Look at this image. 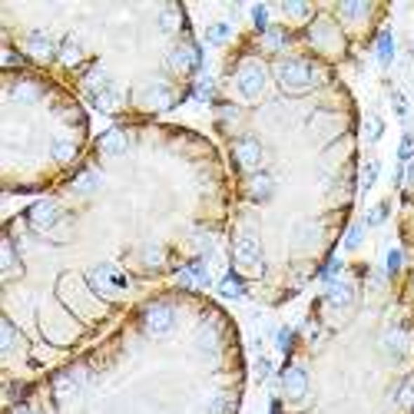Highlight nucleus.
Masks as SVG:
<instances>
[{
  "label": "nucleus",
  "mask_w": 414,
  "mask_h": 414,
  "mask_svg": "<svg viewBox=\"0 0 414 414\" xmlns=\"http://www.w3.org/2000/svg\"><path fill=\"white\" fill-rule=\"evenodd\" d=\"M275 80L282 86V93L288 96H305L315 90V83H319V73L315 67L302 57H285L275 63Z\"/></svg>",
  "instance_id": "nucleus-1"
},
{
  "label": "nucleus",
  "mask_w": 414,
  "mask_h": 414,
  "mask_svg": "<svg viewBox=\"0 0 414 414\" xmlns=\"http://www.w3.org/2000/svg\"><path fill=\"white\" fill-rule=\"evenodd\" d=\"M232 259H236V269L246 275H262V242L252 229H242L232 239Z\"/></svg>",
  "instance_id": "nucleus-2"
},
{
  "label": "nucleus",
  "mask_w": 414,
  "mask_h": 414,
  "mask_svg": "<svg viewBox=\"0 0 414 414\" xmlns=\"http://www.w3.org/2000/svg\"><path fill=\"white\" fill-rule=\"evenodd\" d=\"M265 80H269V73H265V67H262L259 60H242L236 76H232V86H236V93L246 103H255L265 93Z\"/></svg>",
  "instance_id": "nucleus-3"
},
{
  "label": "nucleus",
  "mask_w": 414,
  "mask_h": 414,
  "mask_svg": "<svg viewBox=\"0 0 414 414\" xmlns=\"http://www.w3.org/2000/svg\"><path fill=\"white\" fill-rule=\"evenodd\" d=\"M176 328V312L163 302H156L142 312V331L149 335V338H166V335H173Z\"/></svg>",
  "instance_id": "nucleus-4"
},
{
  "label": "nucleus",
  "mask_w": 414,
  "mask_h": 414,
  "mask_svg": "<svg viewBox=\"0 0 414 414\" xmlns=\"http://www.w3.org/2000/svg\"><path fill=\"white\" fill-rule=\"evenodd\" d=\"M86 282H90V288H93L96 295H113V292H123L126 288V275L119 272L116 265H93L90 269V275H86Z\"/></svg>",
  "instance_id": "nucleus-5"
},
{
  "label": "nucleus",
  "mask_w": 414,
  "mask_h": 414,
  "mask_svg": "<svg viewBox=\"0 0 414 414\" xmlns=\"http://www.w3.org/2000/svg\"><path fill=\"white\" fill-rule=\"evenodd\" d=\"M232 159H236V166L242 169V173H259L262 159H265V149H262V142L255 140V136H239L236 142H232Z\"/></svg>",
  "instance_id": "nucleus-6"
},
{
  "label": "nucleus",
  "mask_w": 414,
  "mask_h": 414,
  "mask_svg": "<svg viewBox=\"0 0 414 414\" xmlns=\"http://www.w3.org/2000/svg\"><path fill=\"white\" fill-rule=\"evenodd\" d=\"M60 219H63V213H60V206L53 199H40L27 209V225H30L34 232H50Z\"/></svg>",
  "instance_id": "nucleus-7"
},
{
  "label": "nucleus",
  "mask_w": 414,
  "mask_h": 414,
  "mask_svg": "<svg viewBox=\"0 0 414 414\" xmlns=\"http://www.w3.org/2000/svg\"><path fill=\"white\" fill-rule=\"evenodd\" d=\"M199 67H202V53H199V47H196L192 40H186V44H176V47H173V53H169V70L196 73Z\"/></svg>",
  "instance_id": "nucleus-8"
},
{
  "label": "nucleus",
  "mask_w": 414,
  "mask_h": 414,
  "mask_svg": "<svg viewBox=\"0 0 414 414\" xmlns=\"http://www.w3.org/2000/svg\"><path fill=\"white\" fill-rule=\"evenodd\" d=\"M24 50L34 60H50V57H57L60 44H53V36H50L44 27H34V30L27 34V40H24Z\"/></svg>",
  "instance_id": "nucleus-9"
},
{
  "label": "nucleus",
  "mask_w": 414,
  "mask_h": 414,
  "mask_svg": "<svg viewBox=\"0 0 414 414\" xmlns=\"http://www.w3.org/2000/svg\"><path fill=\"white\" fill-rule=\"evenodd\" d=\"M282 391L288 401H302L308 394V371L302 365H288L282 371Z\"/></svg>",
  "instance_id": "nucleus-10"
},
{
  "label": "nucleus",
  "mask_w": 414,
  "mask_h": 414,
  "mask_svg": "<svg viewBox=\"0 0 414 414\" xmlns=\"http://www.w3.org/2000/svg\"><path fill=\"white\" fill-rule=\"evenodd\" d=\"M90 100H93L96 109H103V113H113V109L123 107V90H119L116 80H107L96 93H90Z\"/></svg>",
  "instance_id": "nucleus-11"
},
{
  "label": "nucleus",
  "mask_w": 414,
  "mask_h": 414,
  "mask_svg": "<svg viewBox=\"0 0 414 414\" xmlns=\"http://www.w3.org/2000/svg\"><path fill=\"white\" fill-rule=\"evenodd\" d=\"M275 192V179L269 176V173H252L246 182V196L252 202H269Z\"/></svg>",
  "instance_id": "nucleus-12"
},
{
  "label": "nucleus",
  "mask_w": 414,
  "mask_h": 414,
  "mask_svg": "<svg viewBox=\"0 0 414 414\" xmlns=\"http://www.w3.org/2000/svg\"><path fill=\"white\" fill-rule=\"evenodd\" d=\"M142 107L149 109H166L173 107V93H169V83H149L146 90H142Z\"/></svg>",
  "instance_id": "nucleus-13"
},
{
  "label": "nucleus",
  "mask_w": 414,
  "mask_h": 414,
  "mask_svg": "<svg viewBox=\"0 0 414 414\" xmlns=\"http://www.w3.org/2000/svg\"><path fill=\"white\" fill-rule=\"evenodd\" d=\"M100 153L103 156H123L126 149H130V142H126V133L123 130H107L103 136H100Z\"/></svg>",
  "instance_id": "nucleus-14"
},
{
  "label": "nucleus",
  "mask_w": 414,
  "mask_h": 414,
  "mask_svg": "<svg viewBox=\"0 0 414 414\" xmlns=\"http://www.w3.org/2000/svg\"><path fill=\"white\" fill-rule=\"evenodd\" d=\"M60 63H67V67H76L83 60V40L76 34H67L63 40H60V50H57Z\"/></svg>",
  "instance_id": "nucleus-15"
},
{
  "label": "nucleus",
  "mask_w": 414,
  "mask_h": 414,
  "mask_svg": "<svg viewBox=\"0 0 414 414\" xmlns=\"http://www.w3.org/2000/svg\"><path fill=\"white\" fill-rule=\"evenodd\" d=\"M325 302H328L331 308H348L355 302V288L348 282H331L328 292H325Z\"/></svg>",
  "instance_id": "nucleus-16"
},
{
  "label": "nucleus",
  "mask_w": 414,
  "mask_h": 414,
  "mask_svg": "<svg viewBox=\"0 0 414 414\" xmlns=\"http://www.w3.org/2000/svg\"><path fill=\"white\" fill-rule=\"evenodd\" d=\"M312 44L315 47H338V30H335V24H328V20H319V24L312 27Z\"/></svg>",
  "instance_id": "nucleus-17"
},
{
  "label": "nucleus",
  "mask_w": 414,
  "mask_h": 414,
  "mask_svg": "<svg viewBox=\"0 0 414 414\" xmlns=\"http://www.w3.org/2000/svg\"><path fill=\"white\" fill-rule=\"evenodd\" d=\"M179 282H182V285H196V288H199V285H209L206 262H202V259H192L189 265H186V269L179 272Z\"/></svg>",
  "instance_id": "nucleus-18"
},
{
  "label": "nucleus",
  "mask_w": 414,
  "mask_h": 414,
  "mask_svg": "<svg viewBox=\"0 0 414 414\" xmlns=\"http://www.w3.org/2000/svg\"><path fill=\"white\" fill-rule=\"evenodd\" d=\"M96 189H100V173L96 169H83L80 176L73 179V192L76 196H93Z\"/></svg>",
  "instance_id": "nucleus-19"
},
{
  "label": "nucleus",
  "mask_w": 414,
  "mask_h": 414,
  "mask_svg": "<svg viewBox=\"0 0 414 414\" xmlns=\"http://www.w3.org/2000/svg\"><path fill=\"white\" fill-rule=\"evenodd\" d=\"M229 36H232V24H229V20H215V24L206 27V44H213V47L225 44Z\"/></svg>",
  "instance_id": "nucleus-20"
},
{
  "label": "nucleus",
  "mask_w": 414,
  "mask_h": 414,
  "mask_svg": "<svg viewBox=\"0 0 414 414\" xmlns=\"http://www.w3.org/2000/svg\"><path fill=\"white\" fill-rule=\"evenodd\" d=\"M285 44H288V36H285L282 27H269L265 34H262V47L265 50H272V53H282Z\"/></svg>",
  "instance_id": "nucleus-21"
},
{
  "label": "nucleus",
  "mask_w": 414,
  "mask_h": 414,
  "mask_svg": "<svg viewBox=\"0 0 414 414\" xmlns=\"http://www.w3.org/2000/svg\"><path fill=\"white\" fill-rule=\"evenodd\" d=\"M20 275V259L13 252V242H4V282H11Z\"/></svg>",
  "instance_id": "nucleus-22"
},
{
  "label": "nucleus",
  "mask_w": 414,
  "mask_h": 414,
  "mask_svg": "<svg viewBox=\"0 0 414 414\" xmlns=\"http://www.w3.org/2000/svg\"><path fill=\"white\" fill-rule=\"evenodd\" d=\"M378 176H381V163H378V159H368L365 169H361V192H371V189H375Z\"/></svg>",
  "instance_id": "nucleus-23"
},
{
  "label": "nucleus",
  "mask_w": 414,
  "mask_h": 414,
  "mask_svg": "<svg viewBox=\"0 0 414 414\" xmlns=\"http://www.w3.org/2000/svg\"><path fill=\"white\" fill-rule=\"evenodd\" d=\"M391 60H394V44H391V30H381V34H378V63H381V67H388Z\"/></svg>",
  "instance_id": "nucleus-24"
},
{
  "label": "nucleus",
  "mask_w": 414,
  "mask_h": 414,
  "mask_svg": "<svg viewBox=\"0 0 414 414\" xmlns=\"http://www.w3.org/2000/svg\"><path fill=\"white\" fill-rule=\"evenodd\" d=\"M219 292H222L225 298H239V295H242V292H246V285L239 282V275L232 272V275H225L222 282H219Z\"/></svg>",
  "instance_id": "nucleus-25"
},
{
  "label": "nucleus",
  "mask_w": 414,
  "mask_h": 414,
  "mask_svg": "<svg viewBox=\"0 0 414 414\" xmlns=\"http://www.w3.org/2000/svg\"><path fill=\"white\" fill-rule=\"evenodd\" d=\"M282 13L292 17V20H308V17H312V7H308V4H295V0H285Z\"/></svg>",
  "instance_id": "nucleus-26"
},
{
  "label": "nucleus",
  "mask_w": 414,
  "mask_h": 414,
  "mask_svg": "<svg viewBox=\"0 0 414 414\" xmlns=\"http://www.w3.org/2000/svg\"><path fill=\"white\" fill-rule=\"evenodd\" d=\"M73 156H76V146L70 140H53V159L57 163H70Z\"/></svg>",
  "instance_id": "nucleus-27"
},
{
  "label": "nucleus",
  "mask_w": 414,
  "mask_h": 414,
  "mask_svg": "<svg viewBox=\"0 0 414 414\" xmlns=\"http://www.w3.org/2000/svg\"><path fill=\"white\" fill-rule=\"evenodd\" d=\"M13 342H17V328H13L11 319L0 321V348L4 352H13Z\"/></svg>",
  "instance_id": "nucleus-28"
},
{
  "label": "nucleus",
  "mask_w": 414,
  "mask_h": 414,
  "mask_svg": "<svg viewBox=\"0 0 414 414\" xmlns=\"http://www.w3.org/2000/svg\"><path fill=\"white\" fill-rule=\"evenodd\" d=\"M385 136V119L381 116H368L365 119V140L368 142H378Z\"/></svg>",
  "instance_id": "nucleus-29"
},
{
  "label": "nucleus",
  "mask_w": 414,
  "mask_h": 414,
  "mask_svg": "<svg viewBox=\"0 0 414 414\" xmlns=\"http://www.w3.org/2000/svg\"><path fill=\"white\" fill-rule=\"evenodd\" d=\"M411 156H414V133H404L401 142H398V163L408 166L411 163Z\"/></svg>",
  "instance_id": "nucleus-30"
},
{
  "label": "nucleus",
  "mask_w": 414,
  "mask_h": 414,
  "mask_svg": "<svg viewBox=\"0 0 414 414\" xmlns=\"http://www.w3.org/2000/svg\"><path fill=\"white\" fill-rule=\"evenodd\" d=\"M368 11H371L368 4H342V7H338V17H342V20H358V17H365Z\"/></svg>",
  "instance_id": "nucleus-31"
},
{
  "label": "nucleus",
  "mask_w": 414,
  "mask_h": 414,
  "mask_svg": "<svg viewBox=\"0 0 414 414\" xmlns=\"http://www.w3.org/2000/svg\"><path fill=\"white\" fill-rule=\"evenodd\" d=\"M385 348H388L391 358H401L404 355V338L398 335V331H388V335H385Z\"/></svg>",
  "instance_id": "nucleus-32"
},
{
  "label": "nucleus",
  "mask_w": 414,
  "mask_h": 414,
  "mask_svg": "<svg viewBox=\"0 0 414 414\" xmlns=\"http://www.w3.org/2000/svg\"><path fill=\"white\" fill-rule=\"evenodd\" d=\"M388 209H391V202H378V206H375V209L368 213L365 225H371V229H375V225H381L385 219H388Z\"/></svg>",
  "instance_id": "nucleus-33"
},
{
  "label": "nucleus",
  "mask_w": 414,
  "mask_h": 414,
  "mask_svg": "<svg viewBox=\"0 0 414 414\" xmlns=\"http://www.w3.org/2000/svg\"><path fill=\"white\" fill-rule=\"evenodd\" d=\"M391 109H394V113H398L401 119L411 113V107H408V96H404L401 90H391Z\"/></svg>",
  "instance_id": "nucleus-34"
},
{
  "label": "nucleus",
  "mask_w": 414,
  "mask_h": 414,
  "mask_svg": "<svg viewBox=\"0 0 414 414\" xmlns=\"http://www.w3.org/2000/svg\"><path fill=\"white\" fill-rule=\"evenodd\" d=\"M361 236H365V222H355L345 232V248H358L361 246Z\"/></svg>",
  "instance_id": "nucleus-35"
},
{
  "label": "nucleus",
  "mask_w": 414,
  "mask_h": 414,
  "mask_svg": "<svg viewBox=\"0 0 414 414\" xmlns=\"http://www.w3.org/2000/svg\"><path fill=\"white\" fill-rule=\"evenodd\" d=\"M252 20H255V27H259L262 34H265V30H269V7H252Z\"/></svg>",
  "instance_id": "nucleus-36"
},
{
  "label": "nucleus",
  "mask_w": 414,
  "mask_h": 414,
  "mask_svg": "<svg viewBox=\"0 0 414 414\" xmlns=\"http://www.w3.org/2000/svg\"><path fill=\"white\" fill-rule=\"evenodd\" d=\"M73 388H76V385H73V378H70V375H60V378H57V394H60V398H67V394H73Z\"/></svg>",
  "instance_id": "nucleus-37"
},
{
  "label": "nucleus",
  "mask_w": 414,
  "mask_h": 414,
  "mask_svg": "<svg viewBox=\"0 0 414 414\" xmlns=\"http://www.w3.org/2000/svg\"><path fill=\"white\" fill-rule=\"evenodd\" d=\"M401 252H398V248H391V252H388V275H398V272H401Z\"/></svg>",
  "instance_id": "nucleus-38"
},
{
  "label": "nucleus",
  "mask_w": 414,
  "mask_h": 414,
  "mask_svg": "<svg viewBox=\"0 0 414 414\" xmlns=\"http://www.w3.org/2000/svg\"><path fill=\"white\" fill-rule=\"evenodd\" d=\"M213 96V80L206 76V80H199V86H196V100H209Z\"/></svg>",
  "instance_id": "nucleus-39"
},
{
  "label": "nucleus",
  "mask_w": 414,
  "mask_h": 414,
  "mask_svg": "<svg viewBox=\"0 0 414 414\" xmlns=\"http://www.w3.org/2000/svg\"><path fill=\"white\" fill-rule=\"evenodd\" d=\"M338 272H342V262H338V259H331L328 262V269H325V272H321V279H325V282H335V275H338Z\"/></svg>",
  "instance_id": "nucleus-40"
},
{
  "label": "nucleus",
  "mask_w": 414,
  "mask_h": 414,
  "mask_svg": "<svg viewBox=\"0 0 414 414\" xmlns=\"http://www.w3.org/2000/svg\"><path fill=\"white\" fill-rule=\"evenodd\" d=\"M255 371H259V381H265L272 375V361H269V358H259V361H255Z\"/></svg>",
  "instance_id": "nucleus-41"
},
{
  "label": "nucleus",
  "mask_w": 414,
  "mask_h": 414,
  "mask_svg": "<svg viewBox=\"0 0 414 414\" xmlns=\"http://www.w3.org/2000/svg\"><path fill=\"white\" fill-rule=\"evenodd\" d=\"M292 348V328H282L279 331V352H288Z\"/></svg>",
  "instance_id": "nucleus-42"
},
{
  "label": "nucleus",
  "mask_w": 414,
  "mask_h": 414,
  "mask_svg": "<svg viewBox=\"0 0 414 414\" xmlns=\"http://www.w3.org/2000/svg\"><path fill=\"white\" fill-rule=\"evenodd\" d=\"M146 262H149V265L163 262V252H159V248H146Z\"/></svg>",
  "instance_id": "nucleus-43"
},
{
  "label": "nucleus",
  "mask_w": 414,
  "mask_h": 414,
  "mask_svg": "<svg viewBox=\"0 0 414 414\" xmlns=\"http://www.w3.org/2000/svg\"><path fill=\"white\" fill-rule=\"evenodd\" d=\"M408 182H411V186H414V159H411V163H408Z\"/></svg>",
  "instance_id": "nucleus-44"
},
{
  "label": "nucleus",
  "mask_w": 414,
  "mask_h": 414,
  "mask_svg": "<svg viewBox=\"0 0 414 414\" xmlns=\"http://www.w3.org/2000/svg\"><path fill=\"white\" fill-rule=\"evenodd\" d=\"M13 414H34V411H27V408H17V411H13Z\"/></svg>",
  "instance_id": "nucleus-45"
}]
</instances>
